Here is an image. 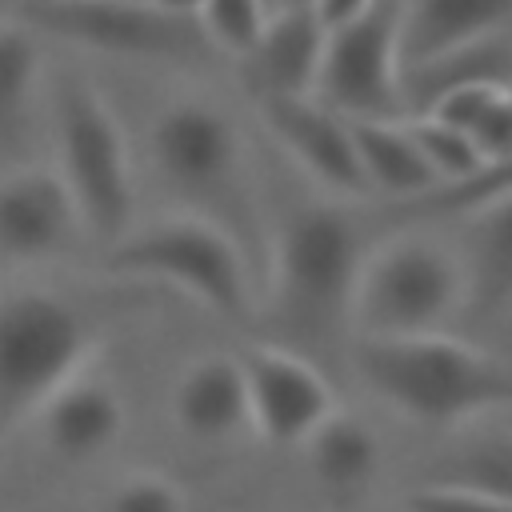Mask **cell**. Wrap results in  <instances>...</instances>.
<instances>
[{"instance_id":"cell-13","label":"cell","mask_w":512,"mask_h":512,"mask_svg":"<svg viewBox=\"0 0 512 512\" xmlns=\"http://www.w3.org/2000/svg\"><path fill=\"white\" fill-rule=\"evenodd\" d=\"M508 28H512V0H400L396 8L400 72L484 40H500Z\"/></svg>"},{"instance_id":"cell-16","label":"cell","mask_w":512,"mask_h":512,"mask_svg":"<svg viewBox=\"0 0 512 512\" xmlns=\"http://www.w3.org/2000/svg\"><path fill=\"white\" fill-rule=\"evenodd\" d=\"M324 40L328 32L312 8H276L244 56L256 96H312Z\"/></svg>"},{"instance_id":"cell-10","label":"cell","mask_w":512,"mask_h":512,"mask_svg":"<svg viewBox=\"0 0 512 512\" xmlns=\"http://www.w3.org/2000/svg\"><path fill=\"white\" fill-rule=\"evenodd\" d=\"M244 388H248V428L276 444H304L332 412L336 396L320 364L280 344H256L240 356Z\"/></svg>"},{"instance_id":"cell-2","label":"cell","mask_w":512,"mask_h":512,"mask_svg":"<svg viewBox=\"0 0 512 512\" xmlns=\"http://www.w3.org/2000/svg\"><path fill=\"white\" fill-rule=\"evenodd\" d=\"M348 360L384 408L424 428L460 432L496 412H512V360L452 332L352 340Z\"/></svg>"},{"instance_id":"cell-6","label":"cell","mask_w":512,"mask_h":512,"mask_svg":"<svg viewBox=\"0 0 512 512\" xmlns=\"http://www.w3.org/2000/svg\"><path fill=\"white\" fill-rule=\"evenodd\" d=\"M104 268L168 284L224 320H248L252 312V268L244 248L224 228L192 212L128 228L116 244H108Z\"/></svg>"},{"instance_id":"cell-4","label":"cell","mask_w":512,"mask_h":512,"mask_svg":"<svg viewBox=\"0 0 512 512\" xmlns=\"http://www.w3.org/2000/svg\"><path fill=\"white\" fill-rule=\"evenodd\" d=\"M52 124L60 156L56 176L76 204L80 232L108 248L132 228L136 212L124 128L100 88L80 72H60L52 80Z\"/></svg>"},{"instance_id":"cell-21","label":"cell","mask_w":512,"mask_h":512,"mask_svg":"<svg viewBox=\"0 0 512 512\" xmlns=\"http://www.w3.org/2000/svg\"><path fill=\"white\" fill-rule=\"evenodd\" d=\"M40 80V44L24 24H0V144H8L32 104Z\"/></svg>"},{"instance_id":"cell-24","label":"cell","mask_w":512,"mask_h":512,"mask_svg":"<svg viewBox=\"0 0 512 512\" xmlns=\"http://www.w3.org/2000/svg\"><path fill=\"white\" fill-rule=\"evenodd\" d=\"M468 140H472V148H476L484 168L512 164V84H500L484 100V108L476 112V120L468 128Z\"/></svg>"},{"instance_id":"cell-3","label":"cell","mask_w":512,"mask_h":512,"mask_svg":"<svg viewBox=\"0 0 512 512\" xmlns=\"http://www.w3.org/2000/svg\"><path fill=\"white\" fill-rule=\"evenodd\" d=\"M148 152L156 176L184 200V212L224 228L248 260L252 248H268L244 136L224 108L196 96L164 104L148 128Z\"/></svg>"},{"instance_id":"cell-29","label":"cell","mask_w":512,"mask_h":512,"mask_svg":"<svg viewBox=\"0 0 512 512\" xmlns=\"http://www.w3.org/2000/svg\"><path fill=\"white\" fill-rule=\"evenodd\" d=\"M264 4H268V12H272V8H276V4H280V0H264Z\"/></svg>"},{"instance_id":"cell-20","label":"cell","mask_w":512,"mask_h":512,"mask_svg":"<svg viewBox=\"0 0 512 512\" xmlns=\"http://www.w3.org/2000/svg\"><path fill=\"white\" fill-rule=\"evenodd\" d=\"M452 436H456V444L432 464V472L424 480L428 484H460V488H472V492L512 504V428L480 420Z\"/></svg>"},{"instance_id":"cell-18","label":"cell","mask_w":512,"mask_h":512,"mask_svg":"<svg viewBox=\"0 0 512 512\" xmlns=\"http://www.w3.org/2000/svg\"><path fill=\"white\" fill-rule=\"evenodd\" d=\"M348 124L368 196L404 208L440 188L404 120H348Z\"/></svg>"},{"instance_id":"cell-19","label":"cell","mask_w":512,"mask_h":512,"mask_svg":"<svg viewBox=\"0 0 512 512\" xmlns=\"http://www.w3.org/2000/svg\"><path fill=\"white\" fill-rule=\"evenodd\" d=\"M300 448L308 456L312 476L328 492H360L380 468V440L372 424L340 408Z\"/></svg>"},{"instance_id":"cell-15","label":"cell","mask_w":512,"mask_h":512,"mask_svg":"<svg viewBox=\"0 0 512 512\" xmlns=\"http://www.w3.org/2000/svg\"><path fill=\"white\" fill-rule=\"evenodd\" d=\"M464 216V312L476 320H496L512 308V192L472 204Z\"/></svg>"},{"instance_id":"cell-27","label":"cell","mask_w":512,"mask_h":512,"mask_svg":"<svg viewBox=\"0 0 512 512\" xmlns=\"http://www.w3.org/2000/svg\"><path fill=\"white\" fill-rule=\"evenodd\" d=\"M380 0H312V12H316V20L324 24V32H332V28H344V24H352V20H360L368 8H376Z\"/></svg>"},{"instance_id":"cell-11","label":"cell","mask_w":512,"mask_h":512,"mask_svg":"<svg viewBox=\"0 0 512 512\" xmlns=\"http://www.w3.org/2000/svg\"><path fill=\"white\" fill-rule=\"evenodd\" d=\"M260 120L284 156L332 200H368L352 124L316 96H260Z\"/></svg>"},{"instance_id":"cell-9","label":"cell","mask_w":512,"mask_h":512,"mask_svg":"<svg viewBox=\"0 0 512 512\" xmlns=\"http://www.w3.org/2000/svg\"><path fill=\"white\" fill-rule=\"evenodd\" d=\"M396 8L400 0H380L360 20L332 28L320 56L316 100L344 120H404V84L396 52Z\"/></svg>"},{"instance_id":"cell-26","label":"cell","mask_w":512,"mask_h":512,"mask_svg":"<svg viewBox=\"0 0 512 512\" xmlns=\"http://www.w3.org/2000/svg\"><path fill=\"white\" fill-rule=\"evenodd\" d=\"M404 512H512L508 500L460 488V484H428L420 480L408 496H404Z\"/></svg>"},{"instance_id":"cell-14","label":"cell","mask_w":512,"mask_h":512,"mask_svg":"<svg viewBox=\"0 0 512 512\" xmlns=\"http://www.w3.org/2000/svg\"><path fill=\"white\" fill-rule=\"evenodd\" d=\"M32 420L40 424V436L52 448V456L68 464H88V460H100L120 440L128 412L116 384L88 376L84 368L64 388H56Z\"/></svg>"},{"instance_id":"cell-17","label":"cell","mask_w":512,"mask_h":512,"mask_svg":"<svg viewBox=\"0 0 512 512\" xmlns=\"http://www.w3.org/2000/svg\"><path fill=\"white\" fill-rule=\"evenodd\" d=\"M172 420L196 444H220L248 428V388L240 360L200 356L172 388Z\"/></svg>"},{"instance_id":"cell-22","label":"cell","mask_w":512,"mask_h":512,"mask_svg":"<svg viewBox=\"0 0 512 512\" xmlns=\"http://www.w3.org/2000/svg\"><path fill=\"white\" fill-rule=\"evenodd\" d=\"M404 124H408V132H412V140H416V148H420V156L432 168L440 188H456V184L472 180L484 168L476 148H472V140L460 128H452V124H444L436 116H424V112L404 116Z\"/></svg>"},{"instance_id":"cell-25","label":"cell","mask_w":512,"mask_h":512,"mask_svg":"<svg viewBox=\"0 0 512 512\" xmlns=\"http://www.w3.org/2000/svg\"><path fill=\"white\" fill-rule=\"evenodd\" d=\"M100 512H188L184 492L160 472H132L108 496Z\"/></svg>"},{"instance_id":"cell-5","label":"cell","mask_w":512,"mask_h":512,"mask_svg":"<svg viewBox=\"0 0 512 512\" xmlns=\"http://www.w3.org/2000/svg\"><path fill=\"white\" fill-rule=\"evenodd\" d=\"M464 312L456 248L428 232H396L364 252L352 288V340L444 332Z\"/></svg>"},{"instance_id":"cell-28","label":"cell","mask_w":512,"mask_h":512,"mask_svg":"<svg viewBox=\"0 0 512 512\" xmlns=\"http://www.w3.org/2000/svg\"><path fill=\"white\" fill-rule=\"evenodd\" d=\"M156 4L168 8V12H176V16H196L204 0H156Z\"/></svg>"},{"instance_id":"cell-12","label":"cell","mask_w":512,"mask_h":512,"mask_svg":"<svg viewBox=\"0 0 512 512\" xmlns=\"http://www.w3.org/2000/svg\"><path fill=\"white\" fill-rule=\"evenodd\" d=\"M76 232L80 216L56 172L16 168L0 176V260H52L72 248Z\"/></svg>"},{"instance_id":"cell-7","label":"cell","mask_w":512,"mask_h":512,"mask_svg":"<svg viewBox=\"0 0 512 512\" xmlns=\"http://www.w3.org/2000/svg\"><path fill=\"white\" fill-rule=\"evenodd\" d=\"M92 320L48 288L0 292V432L32 420L44 400L88 368Z\"/></svg>"},{"instance_id":"cell-8","label":"cell","mask_w":512,"mask_h":512,"mask_svg":"<svg viewBox=\"0 0 512 512\" xmlns=\"http://www.w3.org/2000/svg\"><path fill=\"white\" fill-rule=\"evenodd\" d=\"M20 24L124 60L196 64L216 56L196 16H176L156 0H28Z\"/></svg>"},{"instance_id":"cell-23","label":"cell","mask_w":512,"mask_h":512,"mask_svg":"<svg viewBox=\"0 0 512 512\" xmlns=\"http://www.w3.org/2000/svg\"><path fill=\"white\" fill-rule=\"evenodd\" d=\"M268 16L272 12H268L264 0H204L200 12H196V24H200V32L208 36V44L216 52H228V56L244 60L256 48Z\"/></svg>"},{"instance_id":"cell-1","label":"cell","mask_w":512,"mask_h":512,"mask_svg":"<svg viewBox=\"0 0 512 512\" xmlns=\"http://www.w3.org/2000/svg\"><path fill=\"white\" fill-rule=\"evenodd\" d=\"M360 260L356 224L332 200L300 204L268 232V320L280 348L312 364L316 352H348Z\"/></svg>"}]
</instances>
